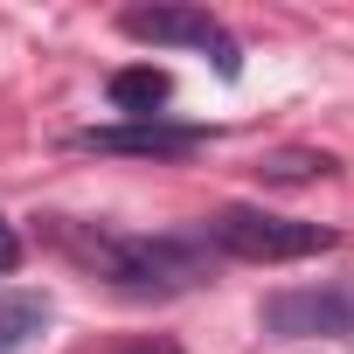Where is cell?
Segmentation results:
<instances>
[{
    "label": "cell",
    "mask_w": 354,
    "mask_h": 354,
    "mask_svg": "<svg viewBox=\"0 0 354 354\" xmlns=\"http://www.w3.org/2000/svg\"><path fill=\"white\" fill-rule=\"evenodd\" d=\"M70 243L118 292H188L209 278L202 243H181V236H70Z\"/></svg>",
    "instance_id": "obj_1"
},
{
    "label": "cell",
    "mask_w": 354,
    "mask_h": 354,
    "mask_svg": "<svg viewBox=\"0 0 354 354\" xmlns=\"http://www.w3.org/2000/svg\"><path fill=\"white\" fill-rule=\"evenodd\" d=\"M209 243L223 257H243V264H292V257L333 250V230L292 223V216H271V209H223L209 223Z\"/></svg>",
    "instance_id": "obj_2"
},
{
    "label": "cell",
    "mask_w": 354,
    "mask_h": 354,
    "mask_svg": "<svg viewBox=\"0 0 354 354\" xmlns=\"http://www.w3.org/2000/svg\"><path fill=\"white\" fill-rule=\"evenodd\" d=\"M118 28H125L132 42H153V49H202V56L216 63V77H243L236 35H230L216 15H202V8H132Z\"/></svg>",
    "instance_id": "obj_3"
},
{
    "label": "cell",
    "mask_w": 354,
    "mask_h": 354,
    "mask_svg": "<svg viewBox=\"0 0 354 354\" xmlns=\"http://www.w3.org/2000/svg\"><path fill=\"white\" fill-rule=\"evenodd\" d=\"M264 333L278 340H340L354 333V292L340 285H306V292H271L264 299Z\"/></svg>",
    "instance_id": "obj_4"
},
{
    "label": "cell",
    "mask_w": 354,
    "mask_h": 354,
    "mask_svg": "<svg viewBox=\"0 0 354 354\" xmlns=\"http://www.w3.org/2000/svg\"><path fill=\"white\" fill-rule=\"evenodd\" d=\"M77 146H91V153H139V160H181V153L202 146V132L146 118V125H91V132H77Z\"/></svg>",
    "instance_id": "obj_5"
},
{
    "label": "cell",
    "mask_w": 354,
    "mask_h": 354,
    "mask_svg": "<svg viewBox=\"0 0 354 354\" xmlns=\"http://www.w3.org/2000/svg\"><path fill=\"white\" fill-rule=\"evenodd\" d=\"M174 97V84H167V70H153V63H132V70H118L111 77V104L132 118V125H146V118H160V104Z\"/></svg>",
    "instance_id": "obj_6"
},
{
    "label": "cell",
    "mask_w": 354,
    "mask_h": 354,
    "mask_svg": "<svg viewBox=\"0 0 354 354\" xmlns=\"http://www.w3.org/2000/svg\"><path fill=\"white\" fill-rule=\"evenodd\" d=\"M42 326H49V299L42 292H0V354H21Z\"/></svg>",
    "instance_id": "obj_7"
},
{
    "label": "cell",
    "mask_w": 354,
    "mask_h": 354,
    "mask_svg": "<svg viewBox=\"0 0 354 354\" xmlns=\"http://www.w3.org/2000/svg\"><path fill=\"white\" fill-rule=\"evenodd\" d=\"M257 174L264 181H313V174H333V160L326 153H271Z\"/></svg>",
    "instance_id": "obj_8"
},
{
    "label": "cell",
    "mask_w": 354,
    "mask_h": 354,
    "mask_svg": "<svg viewBox=\"0 0 354 354\" xmlns=\"http://www.w3.org/2000/svg\"><path fill=\"white\" fill-rule=\"evenodd\" d=\"M21 264V236H15V223L0 216V271H15Z\"/></svg>",
    "instance_id": "obj_9"
},
{
    "label": "cell",
    "mask_w": 354,
    "mask_h": 354,
    "mask_svg": "<svg viewBox=\"0 0 354 354\" xmlns=\"http://www.w3.org/2000/svg\"><path fill=\"white\" fill-rule=\"evenodd\" d=\"M139 354H146V347H139ZM153 354H167V347H153Z\"/></svg>",
    "instance_id": "obj_10"
}]
</instances>
